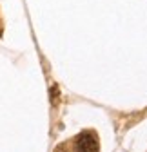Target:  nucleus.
Returning <instances> with one entry per match:
<instances>
[{
    "instance_id": "obj_1",
    "label": "nucleus",
    "mask_w": 147,
    "mask_h": 152,
    "mask_svg": "<svg viewBox=\"0 0 147 152\" xmlns=\"http://www.w3.org/2000/svg\"><path fill=\"white\" fill-rule=\"evenodd\" d=\"M75 152H98V140L91 132H84L75 140Z\"/></svg>"
},
{
    "instance_id": "obj_2",
    "label": "nucleus",
    "mask_w": 147,
    "mask_h": 152,
    "mask_svg": "<svg viewBox=\"0 0 147 152\" xmlns=\"http://www.w3.org/2000/svg\"><path fill=\"white\" fill-rule=\"evenodd\" d=\"M57 152H65V150H62V148H60V150H57Z\"/></svg>"
}]
</instances>
